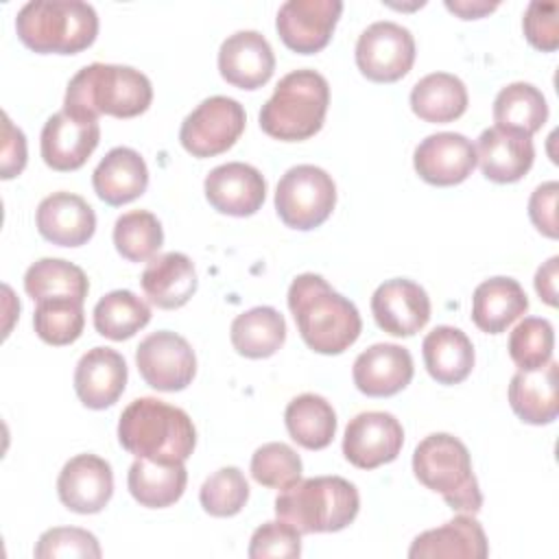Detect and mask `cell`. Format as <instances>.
Here are the masks:
<instances>
[{
  "mask_svg": "<svg viewBox=\"0 0 559 559\" xmlns=\"http://www.w3.org/2000/svg\"><path fill=\"white\" fill-rule=\"evenodd\" d=\"M288 308L304 343L317 354H343L360 336L362 319L354 301L317 273H301L290 282Z\"/></svg>",
  "mask_w": 559,
  "mask_h": 559,
  "instance_id": "6da1fadb",
  "label": "cell"
},
{
  "mask_svg": "<svg viewBox=\"0 0 559 559\" xmlns=\"http://www.w3.org/2000/svg\"><path fill=\"white\" fill-rule=\"evenodd\" d=\"M118 441L135 459L183 463L197 445L190 415L157 397L133 400L118 419Z\"/></svg>",
  "mask_w": 559,
  "mask_h": 559,
  "instance_id": "7a4b0ae2",
  "label": "cell"
},
{
  "mask_svg": "<svg viewBox=\"0 0 559 559\" xmlns=\"http://www.w3.org/2000/svg\"><path fill=\"white\" fill-rule=\"evenodd\" d=\"M153 85L148 76L131 66L90 63L68 83L63 109L87 120L98 116L133 118L148 109Z\"/></svg>",
  "mask_w": 559,
  "mask_h": 559,
  "instance_id": "3957f363",
  "label": "cell"
},
{
  "mask_svg": "<svg viewBox=\"0 0 559 559\" xmlns=\"http://www.w3.org/2000/svg\"><path fill=\"white\" fill-rule=\"evenodd\" d=\"M330 105L328 79L310 68L293 70L280 79L260 109V129L282 142L312 138L325 120Z\"/></svg>",
  "mask_w": 559,
  "mask_h": 559,
  "instance_id": "277c9868",
  "label": "cell"
},
{
  "mask_svg": "<svg viewBox=\"0 0 559 559\" xmlns=\"http://www.w3.org/2000/svg\"><path fill=\"white\" fill-rule=\"evenodd\" d=\"M360 509V496L354 483L343 476L299 478L275 498L280 520L306 533H336L349 526Z\"/></svg>",
  "mask_w": 559,
  "mask_h": 559,
  "instance_id": "5b68a950",
  "label": "cell"
},
{
  "mask_svg": "<svg viewBox=\"0 0 559 559\" xmlns=\"http://www.w3.org/2000/svg\"><path fill=\"white\" fill-rule=\"evenodd\" d=\"M15 31L35 52L76 55L94 44L98 13L83 0H31L17 11Z\"/></svg>",
  "mask_w": 559,
  "mask_h": 559,
  "instance_id": "8992f818",
  "label": "cell"
},
{
  "mask_svg": "<svg viewBox=\"0 0 559 559\" xmlns=\"http://www.w3.org/2000/svg\"><path fill=\"white\" fill-rule=\"evenodd\" d=\"M413 472L421 485L441 493L456 513H478L483 493L472 472V459L465 443L448 432L424 437L413 452Z\"/></svg>",
  "mask_w": 559,
  "mask_h": 559,
  "instance_id": "52a82bcc",
  "label": "cell"
},
{
  "mask_svg": "<svg viewBox=\"0 0 559 559\" xmlns=\"http://www.w3.org/2000/svg\"><path fill=\"white\" fill-rule=\"evenodd\" d=\"M336 205V183L319 166L288 168L275 188V210L286 227L308 231L325 223Z\"/></svg>",
  "mask_w": 559,
  "mask_h": 559,
  "instance_id": "ba28073f",
  "label": "cell"
},
{
  "mask_svg": "<svg viewBox=\"0 0 559 559\" xmlns=\"http://www.w3.org/2000/svg\"><path fill=\"white\" fill-rule=\"evenodd\" d=\"M245 122V107L236 98L210 96L183 118L179 142L194 157H214L236 144Z\"/></svg>",
  "mask_w": 559,
  "mask_h": 559,
  "instance_id": "9c48e42d",
  "label": "cell"
},
{
  "mask_svg": "<svg viewBox=\"0 0 559 559\" xmlns=\"http://www.w3.org/2000/svg\"><path fill=\"white\" fill-rule=\"evenodd\" d=\"M415 63L413 33L391 20L369 24L356 41V66L376 83H393L408 74Z\"/></svg>",
  "mask_w": 559,
  "mask_h": 559,
  "instance_id": "30bf717a",
  "label": "cell"
},
{
  "mask_svg": "<svg viewBox=\"0 0 559 559\" xmlns=\"http://www.w3.org/2000/svg\"><path fill=\"white\" fill-rule=\"evenodd\" d=\"M135 365L148 386L168 393L186 389L197 373L194 349L170 330L144 336L135 349Z\"/></svg>",
  "mask_w": 559,
  "mask_h": 559,
  "instance_id": "8fae6325",
  "label": "cell"
},
{
  "mask_svg": "<svg viewBox=\"0 0 559 559\" xmlns=\"http://www.w3.org/2000/svg\"><path fill=\"white\" fill-rule=\"evenodd\" d=\"M402 445L404 428L395 415L384 411L358 413L349 419L343 435V454L360 469H373L395 461Z\"/></svg>",
  "mask_w": 559,
  "mask_h": 559,
  "instance_id": "7c38bea8",
  "label": "cell"
},
{
  "mask_svg": "<svg viewBox=\"0 0 559 559\" xmlns=\"http://www.w3.org/2000/svg\"><path fill=\"white\" fill-rule=\"evenodd\" d=\"M341 13V0H286L277 11L275 28L290 50L312 55L328 46Z\"/></svg>",
  "mask_w": 559,
  "mask_h": 559,
  "instance_id": "4fadbf2b",
  "label": "cell"
},
{
  "mask_svg": "<svg viewBox=\"0 0 559 559\" xmlns=\"http://www.w3.org/2000/svg\"><path fill=\"white\" fill-rule=\"evenodd\" d=\"M100 140L98 120L79 118L66 109L52 114L41 129V159L48 168L70 173L81 168Z\"/></svg>",
  "mask_w": 559,
  "mask_h": 559,
  "instance_id": "5bb4252c",
  "label": "cell"
},
{
  "mask_svg": "<svg viewBox=\"0 0 559 559\" xmlns=\"http://www.w3.org/2000/svg\"><path fill=\"white\" fill-rule=\"evenodd\" d=\"M417 175L432 186H456L476 166V146L463 133L439 131L424 138L413 153Z\"/></svg>",
  "mask_w": 559,
  "mask_h": 559,
  "instance_id": "9a60e30c",
  "label": "cell"
},
{
  "mask_svg": "<svg viewBox=\"0 0 559 559\" xmlns=\"http://www.w3.org/2000/svg\"><path fill=\"white\" fill-rule=\"evenodd\" d=\"M371 312L380 330L391 336H413L430 319L428 293L413 280L382 282L371 297Z\"/></svg>",
  "mask_w": 559,
  "mask_h": 559,
  "instance_id": "2e32d148",
  "label": "cell"
},
{
  "mask_svg": "<svg viewBox=\"0 0 559 559\" xmlns=\"http://www.w3.org/2000/svg\"><path fill=\"white\" fill-rule=\"evenodd\" d=\"M207 203L227 216L255 214L266 197L262 173L245 162H227L212 168L203 181Z\"/></svg>",
  "mask_w": 559,
  "mask_h": 559,
  "instance_id": "e0dca14e",
  "label": "cell"
},
{
  "mask_svg": "<svg viewBox=\"0 0 559 559\" xmlns=\"http://www.w3.org/2000/svg\"><path fill=\"white\" fill-rule=\"evenodd\" d=\"M59 500L74 513H98L114 493L111 465L96 454H76L59 472Z\"/></svg>",
  "mask_w": 559,
  "mask_h": 559,
  "instance_id": "ac0fdd59",
  "label": "cell"
},
{
  "mask_svg": "<svg viewBox=\"0 0 559 559\" xmlns=\"http://www.w3.org/2000/svg\"><path fill=\"white\" fill-rule=\"evenodd\" d=\"M275 70V55L258 31H236L218 48L221 76L240 90L262 87Z\"/></svg>",
  "mask_w": 559,
  "mask_h": 559,
  "instance_id": "d6986e66",
  "label": "cell"
},
{
  "mask_svg": "<svg viewBox=\"0 0 559 559\" xmlns=\"http://www.w3.org/2000/svg\"><path fill=\"white\" fill-rule=\"evenodd\" d=\"M413 356L395 343H376L354 360L352 378L360 393L369 397H389L400 393L413 380Z\"/></svg>",
  "mask_w": 559,
  "mask_h": 559,
  "instance_id": "ffe728a7",
  "label": "cell"
},
{
  "mask_svg": "<svg viewBox=\"0 0 559 559\" xmlns=\"http://www.w3.org/2000/svg\"><path fill=\"white\" fill-rule=\"evenodd\" d=\"M37 231L52 245L81 247L96 231V214L92 205L72 192H52L37 205Z\"/></svg>",
  "mask_w": 559,
  "mask_h": 559,
  "instance_id": "44dd1931",
  "label": "cell"
},
{
  "mask_svg": "<svg viewBox=\"0 0 559 559\" xmlns=\"http://www.w3.org/2000/svg\"><path fill=\"white\" fill-rule=\"evenodd\" d=\"M127 386V362L111 347L87 349L74 369V391L83 406L103 411L118 402Z\"/></svg>",
  "mask_w": 559,
  "mask_h": 559,
  "instance_id": "7402d4cb",
  "label": "cell"
},
{
  "mask_svg": "<svg viewBox=\"0 0 559 559\" xmlns=\"http://www.w3.org/2000/svg\"><path fill=\"white\" fill-rule=\"evenodd\" d=\"M535 146L531 135L489 127L478 135L476 162L483 175L496 183L520 181L533 166Z\"/></svg>",
  "mask_w": 559,
  "mask_h": 559,
  "instance_id": "603a6c76",
  "label": "cell"
},
{
  "mask_svg": "<svg viewBox=\"0 0 559 559\" xmlns=\"http://www.w3.org/2000/svg\"><path fill=\"white\" fill-rule=\"evenodd\" d=\"M559 365L548 360L539 369H520L509 382V404L513 413L533 426L550 424L559 413Z\"/></svg>",
  "mask_w": 559,
  "mask_h": 559,
  "instance_id": "cb8c5ba5",
  "label": "cell"
},
{
  "mask_svg": "<svg viewBox=\"0 0 559 559\" xmlns=\"http://www.w3.org/2000/svg\"><path fill=\"white\" fill-rule=\"evenodd\" d=\"M489 555V544L480 522L472 513H461L439 528L419 533L411 548V559L426 557H463V559H485Z\"/></svg>",
  "mask_w": 559,
  "mask_h": 559,
  "instance_id": "d4e9b609",
  "label": "cell"
},
{
  "mask_svg": "<svg viewBox=\"0 0 559 559\" xmlns=\"http://www.w3.org/2000/svg\"><path fill=\"white\" fill-rule=\"evenodd\" d=\"M92 186L100 201L109 205H124L142 197L148 186V168L144 157L129 148H111L94 168Z\"/></svg>",
  "mask_w": 559,
  "mask_h": 559,
  "instance_id": "484cf974",
  "label": "cell"
},
{
  "mask_svg": "<svg viewBox=\"0 0 559 559\" xmlns=\"http://www.w3.org/2000/svg\"><path fill=\"white\" fill-rule=\"evenodd\" d=\"M148 301L164 310L181 308L197 293V271L186 253L168 251L151 258L140 277Z\"/></svg>",
  "mask_w": 559,
  "mask_h": 559,
  "instance_id": "4316f807",
  "label": "cell"
},
{
  "mask_svg": "<svg viewBox=\"0 0 559 559\" xmlns=\"http://www.w3.org/2000/svg\"><path fill=\"white\" fill-rule=\"evenodd\" d=\"M528 310V297L518 280L496 275L480 282L472 295V321L487 334L504 332Z\"/></svg>",
  "mask_w": 559,
  "mask_h": 559,
  "instance_id": "83f0119b",
  "label": "cell"
},
{
  "mask_svg": "<svg viewBox=\"0 0 559 559\" xmlns=\"http://www.w3.org/2000/svg\"><path fill=\"white\" fill-rule=\"evenodd\" d=\"M424 365L439 384H459L474 369V345L454 325H437L421 343Z\"/></svg>",
  "mask_w": 559,
  "mask_h": 559,
  "instance_id": "f1b7e54d",
  "label": "cell"
},
{
  "mask_svg": "<svg viewBox=\"0 0 559 559\" xmlns=\"http://www.w3.org/2000/svg\"><path fill=\"white\" fill-rule=\"evenodd\" d=\"M188 483L186 465L179 463H159L151 459H135L127 474L129 493L148 509H164L175 504Z\"/></svg>",
  "mask_w": 559,
  "mask_h": 559,
  "instance_id": "f546056e",
  "label": "cell"
},
{
  "mask_svg": "<svg viewBox=\"0 0 559 559\" xmlns=\"http://www.w3.org/2000/svg\"><path fill=\"white\" fill-rule=\"evenodd\" d=\"M467 103L465 83L450 72L426 74L411 90V109L426 122H452L465 114Z\"/></svg>",
  "mask_w": 559,
  "mask_h": 559,
  "instance_id": "4dcf8cb0",
  "label": "cell"
},
{
  "mask_svg": "<svg viewBox=\"0 0 559 559\" xmlns=\"http://www.w3.org/2000/svg\"><path fill=\"white\" fill-rule=\"evenodd\" d=\"M229 338L245 358H269L286 341V321L273 306H255L231 321Z\"/></svg>",
  "mask_w": 559,
  "mask_h": 559,
  "instance_id": "1f68e13d",
  "label": "cell"
},
{
  "mask_svg": "<svg viewBox=\"0 0 559 559\" xmlns=\"http://www.w3.org/2000/svg\"><path fill=\"white\" fill-rule=\"evenodd\" d=\"M284 424L293 441L308 450H323L336 435V413L332 404L317 393L293 397L284 411Z\"/></svg>",
  "mask_w": 559,
  "mask_h": 559,
  "instance_id": "d6a6232c",
  "label": "cell"
},
{
  "mask_svg": "<svg viewBox=\"0 0 559 559\" xmlns=\"http://www.w3.org/2000/svg\"><path fill=\"white\" fill-rule=\"evenodd\" d=\"M548 120V103L533 83L515 81L504 85L493 98V122L500 129L533 135Z\"/></svg>",
  "mask_w": 559,
  "mask_h": 559,
  "instance_id": "836d02e7",
  "label": "cell"
},
{
  "mask_svg": "<svg viewBox=\"0 0 559 559\" xmlns=\"http://www.w3.org/2000/svg\"><path fill=\"white\" fill-rule=\"evenodd\" d=\"M24 290L33 301L48 297H74L85 301L90 282L81 266L61 258H41L26 269Z\"/></svg>",
  "mask_w": 559,
  "mask_h": 559,
  "instance_id": "e575fe53",
  "label": "cell"
},
{
  "mask_svg": "<svg viewBox=\"0 0 559 559\" xmlns=\"http://www.w3.org/2000/svg\"><path fill=\"white\" fill-rule=\"evenodd\" d=\"M151 321L148 304L131 290H111L94 306V328L111 341L131 338Z\"/></svg>",
  "mask_w": 559,
  "mask_h": 559,
  "instance_id": "d590c367",
  "label": "cell"
},
{
  "mask_svg": "<svg viewBox=\"0 0 559 559\" xmlns=\"http://www.w3.org/2000/svg\"><path fill=\"white\" fill-rule=\"evenodd\" d=\"M85 325L83 301L74 297H48L39 299L33 312V328L37 336L48 345L74 343Z\"/></svg>",
  "mask_w": 559,
  "mask_h": 559,
  "instance_id": "8d00e7d4",
  "label": "cell"
},
{
  "mask_svg": "<svg viewBox=\"0 0 559 559\" xmlns=\"http://www.w3.org/2000/svg\"><path fill=\"white\" fill-rule=\"evenodd\" d=\"M114 245L129 262L151 260L164 245L162 223L148 210H131L118 216L114 225Z\"/></svg>",
  "mask_w": 559,
  "mask_h": 559,
  "instance_id": "74e56055",
  "label": "cell"
},
{
  "mask_svg": "<svg viewBox=\"0 0 559 559\" xmlns=\"http://www.w3.org/2000/svg\"><path fill=\"white\" fill-rule=\"evenodd\" d=\"M555 330L548 319L524 317L509 334V356L520 369H539L552 358Z\"/></svg>",
  "mask_w": 559,
  "mask_h": 559,
  "instance_id": "f35d334b",
  "label": "cell"
},
{
  "mask_svg": "<svg viewBox=\"0 0 559 559\" xmlns=\"http://www.w3.org/2000/svg\"><path fill=\"white\" fill-rule=\"evenodd\" d=\"M199 500L205 513L214 518H231L247 504L249 483L238 467H221L205 478L199 491Z\"/></svg>",
  "mask_w": 559,
  "mask_h": 559,
  "instance_id": "ab89813d",
  "label": "cell"
},
{
  "mask_svg": "<svg viewBox=\"0 0 559 559\" xmlns=\"http://www.w3.org/2000/svg\"><path fill=\"white\" fill-rule=\"evenodd\" d=\"M299 454L282 441L260 445L251 456V476L271 489H286L301 478Z\"/></svg>",
  "mask_w": 559,
  "mask_h": 559,
  "instance_id": "60d3db41",
  "label": "cell"
},
{
  "mask_svg": "<svg viewBox=\"0 0 559 559\" xmlns=\"http://www.w3.org/2000/svg\"><path fill=\"white\" fill-rule=\"evenodd\" d=\"M33 555L37 559H55V557H87L98 559L100 546L96 535L79 526H55L39 535Z\"/></svg>",
  "mask_w": 559,
  "mask_h": 559,
  "instance_id": "b9f144b4",
  "label": "cell"
},
{
  "mask_svg": "<svg viewBox=\"0 0 559 559\" xmlns=\"http://www.w3.org/2000/svg\"><path fill=\"white\" fill-rule=\"evenodd\" d=\"M301 555V533L284 522L273 520L258 526L249 542V557L251 559H264V557H299Z\"/></svg>",
  "mask_w": 559,
  "mask_h": 559,
  "instance_id": "7bdbcfd3",
  "label": "cell"
},
{
  "mask_svg": "<svg viewBox=\"0 0 559 559\" xmlns=\"http://www.w3.org/2000/svg\"><path fill=\"white\" fill-rule=\"evenodd\" d=\"M524 35L531 46L552 52L559 46V4L557 2H528L522 20Z\"/></svg>",
  "mask_w": 559,
  "mask_h": 559,
  "instance_id": "ee69618b",
  "label": "cell"
},
{
  "mask_svg": "<svg viewBox=\"0 0 559 559\" xmlns=\"http://www.w3.org/2000/svg\"><path fill=\"white\" fill-rule=\"evenodd\" d=\"M557 194L559 183L546 181L537 186L528 199V216L533 225L548 238H557Z\"/></svg>",
  "mask_w": 559,
  "mask_h": 559,
  "instance_id": "f6af8a7d",
  "label": "cell"
},
{
  "mask_svg": "<svg viewBox=\"0 0 559 559\" xmlns=\"http://www.w3.org/2000/svg\"><path fill=\"white\" fill-rule=\"evenodd\" d=\"M2 179H13L26 166V138L7 114H2V153H0Z\"/></svg>",
  "mask_w": 559,
  "mask_h": 559,
  "instance_id": "bcb514c9",
  "label": "cell"
},
{
  "mask_svg": "<svg viewBox=\"0 0 559 559\" xmlns=\"http://www.w3.org/2000/svg\"><path fill=\"white\" fill-rule=\"evenodd\" d=\"M557 266L559 258L552 255L535 273V290L548 306H557Z\"/></svg>",
  "mask_w": 559,
  "mask_h": 559,
  "instance_id": "7dc6e473",
  "label": "cell"
},
{
  "mask_svg": "<svg viewBox=\"0 0 559 559\" xmlns=\"http://www.w3.org/2000/svg\"><path fill=\"white\" fill-rule=\"evenodd\" d=\"M445 7L450 11H454L456 15H461L463 20H476V17L493 11L498 7V2H483V0H474V2H469V0H454L452 2V0H445Z\"/></svg>",
  "mask_w": 559,
  "mask_h": 559,
  "instance_id": "c3c4849f",
  "label": "cell"
}]
</instances>
